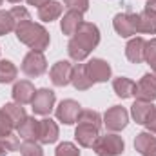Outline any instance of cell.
I'll use <instances>...</instances> for the list:
<instances>
[{
    "label": "cell",
    "instance_id": "6da1fadb",
    "mask_svg": "<svg viewBox=\"0 0 156 156\" xmlns=\"http://www.w3.org/2000/svg\"><path fill=\"white\" fill-rule=\"evenodd\" d=\"M100 42V31L94 24L89 22H82V26L78 27V31L73 35V38L69 42V55L73 60L82 62L87 58V55L98 45Z\"/></svg>",
    "mask_w": 156,
    "mask_h": 156
},
{
    "label": "cell",
    "instance_id": "7a4b0ae2",
    "mask_svg": "<svg viewBox=\"0 0 156 156\" xmlns=\"http://www.w3.org/2000/svg\"><path fill=\"white\" fill-rule=\"evenodd\" d=\"M15 33H16V37H18L20 42H24L26 45H29L33 51H40L42 53L49 45V33L42 26L31 22V18L16 24Z\"/></svg>",
    "mask_w": 156,
    "mask_h": 156
},
{
    "label": "cell",
    "instance_id": "3957f363",
    "mask_svg": "<svg viewBox=\"0 0 156 156\" xmlns=\"http://www.w3.org/2000/svg\"><path fill=\"white\" fill-rule=\"evenodd\" d=\"M94 153L98 156H118L123 153V140L116 134H105L98 136V140L93 145Z\"/></svg>",
    "mask_w": 156,
    "mask_h": 156
},
{
    "label": "cell",
    "instance_id": "277c9868",
    "mask_svg": "<svg viewBox=\"0 0 156 156\" xmlns=\"http://www.w3.org/2000/svg\"><path fill=\"white\" fill-rule=\"evenodd\" d=\"M113 24L120 37H133L138 33V13H120Z\"/></svg>",
    "mask_w": 156,
    "mask_h": 156
},
{
    "label": "cell",
    "instance_id": "5b68a950",
    "mask_svg": "<svg viewBox=\"0 0 156 156\" xmlns=\"http://www.w3.org/2000/svg\"><path fill=\"white\" fill-rule=\"evenodd\" d=\"M45 69H47V62L40 51H31L26 55V58L22 62V71L27 76H40L45 73Z\"/></svg>",
    "mask_w": 156,
    "mask_h": 156
},
{
    "label": "cell",
    "instance_id": "8992f818",
    "mask_svg": "<svg viewBox=\"0 0 156 156\" xmlns=\"http://www.w3.org/2000/svg\"><path fill=\"white\" fill-rule=\"evenodd\" d=\"M83 67H85L87 78H89L93 83H96V82H105V80H109V76H111V67H109V64L104 62V60H100V58L89 60L87 64H83Z\"/></svg>",
    "mask_w": 156,
    "mask_h": 156
},
{
    "label": "cell",
    "instance_id": "52a82bcc",
    "mask_svg": "<svg viewBox=\"0 0 156 156\" xmlns=\"http://www.w3.org/2000/svg\"><path fill=\"white\" fill-rule=\"evenodd\" d=\"M134 96L142 102L156 100V75H151V73L144 75L134 87Z\"/></svg>",
    "mask_w": 156,
    "mask_h": 156
},
{
    "label": "cell",
    "instance_id": "ba28073f",
    "mask_svg": "<svg viewBox=\"0 0 156 156\" xmlns=\"http://www.w3.org/2000/svg\"><path fill=\"white\" fill-rule=\"evenodd\" d=\"M127 122H129V113L120 105L107 109V113L104 115V123L109 131H122L127 125Z\"/></svg>",
    "mask_w": 156,
    "mask_h": 156
},
{
    "label": "cell",
    "instance_id": "9c48e42d",
    "mask_svg": "<svg viewBox=\"0 0 156 156\" xmlns=\"http://www.w3.org/2000/svg\"><path fill=\"white\" fill-rule=\"evenodd\" d=\"M31 105H33V111L37 115H49L53 105H55V93L49 89H40L35 93Z\"/></svg>",
    "mask_w": 156,
    "mask_h": 156
},
{
    "label": "cell",
    "instance_id": "30bf717a",
    "mask_svg": "<svg viewBox=\"0 0 156 156\" xmlns=\"http://www.w3.org/2000/svg\"><path fill=\"white\" fill-rule=\"evenodd\" d=\"M98 131L100 127L96 125H91V123H78L76 131H75V136H76L78 144L82 147H93L94 142L98 140Z\"/></svg>",
    "mask_w": 156,
    "mask_h": 156
},
{
    "label": "cell",
    "instance_id": "8fae6325",
    "mask_svg": "<svg viewBox=\"0 0 156 156\" xmlns=\"http://www.w3.org/2000/svg\"><path fill=\"white\" fill-rule=\"evenodd\" d=\"M80 111H82V109H80L78 102H75V100H64V102L56 107V118H58L60 122L71 125V123L76 122Z\"/></svg>",
    "mask_w": 156,
    "mask_h": 156
},
{
    "label": "cell",
    "instance_id": "7c38bea8",
    "mask_svg": "<svg viewBox=\"0 0 156 156\" xmlns=\"http://www.w3.org/2000/svg\"><path fill=\"white\" fill-rule=\"evenodd\" d=\"M35 87H33V83L31 82H27V80H22V82H16L15 83V87H13V98H15V102L16 104H20V105H26V104H31L33 102V98H35Z\"/></svg>",
    "mask_w": 156,
    "mask_h": 156
},
{
    "label": "cell",
    "instance_id": "4fadbf2b",
    "mask_svg": "<svg viewBox=\"0 0 156 156\" xmlns=\"http://www.w3.org/2000/svg\"><path fill=\"white\" fill-rule=\"evenodd\" d=\"M71 75H73V67L69 62H56L51 69V80L58 87L67 85L71 82Z\"/></svg>",
    "mask_w": 156,
    "mask_h": 156
},
{
    "label": "cell",
    "instance_id": "5bb4252c",
    "mask_svg": "<svg viewBox=\"0 0 156 156\" xmlns=\"http://www.w3.org/2000/svg\"><path fill=\"white\" fill-rule=\"evenodd\" d=\"M134 147L142 156H156V136L151 133H140L134 140Z\"/></svg>",
    "mask_w": 156,
    "mask_h": 156
},
{
    "label": "cell",
    "instance_id": "9a60e30c",
    "mask_svg": "<svg viewBox=\"0 0 156 156\" xmlns=\"http://www.w3.org/2000/svg\"><path fill=\"white\" fill-rule=\"evenodd\" d=\"M38 134H40V120L26 118L18 127V136L24 138V140L35 142V140H38Z\"/></svg>",
    "mask_w": 156,
    "mask_h": 156
},
{
    "label": "cell",
    "instance_id": "2e32d148",
    "mask_svg": "<svg viewBox=\"0 0 156 156\" xmlns=\"http://www.w3.org/2000/svg\"><path fill=\"white\" fill-rule=\"evenodd\" d=\"M82 22H83V16H82L80 11H75V9L67 11L64 15V18H62V31H64V35H75L78 31V27L82 26Z\"/></svg>",
    "mask_w": 156,
    "mask_h": 156
},
{
    "label": "cell",
    "instance_id": "e0dca14e",
    "mask_svg": "<svg viewBox=\"0 0 156 156\" xmlns=\"http://www.w3.org/2000/svg\"><path fill=\"white\" fill-rule=\"evenodd\" d=\"M58 138V127L51 118H44L40 120V134L38 140L42 144H53Z\"/></svg>",
    "mask_w": 156,
    "mask_h": 156
},
{
    "label": "cell",
    "instance_id": "ac0fdd59",
    "mask_svg": "<svg viewBox=\"0 0 156 156\" xmlns=\"http://www.w3.org/2000/svg\"><path fill=\"white\" fill-rule=\"evenodd\" d=\"M154 109L156 107L153 105V102H142V100H136V102L133 104V107H131V113H133V118L136 120V123L145 125L147 118L153 115Z\"/></svg>",
    "mask_w": 156,
    "mask_h": 156
},
{
    "label": "cell",
    "instance_id": "d6986e66",
    "mask_svg": "<svg viewBox=\"0 0 156 156\" xmlns=\"http://www.w3.org/2000/svg\"><path fill=\"white\" fill-rule=\"evenodd\" d=\"M144 49H145V40L133 38L125 47V55L133 64H140V62H144Z\"/></svg>",
    "mask_w": 156,
    "mask_h": 156
},
{
    "label": "cell",
    "instance_id": "ffe728a7",
    "mask_svg": "<svg viewBox=\"0 0 156 156\" xmlns=\"http://www.w3.org/2000/svg\"><path fill=\"white\" fill-rule=\"evenodd\" d=\"M138 33H156V13L154 11H142L138 13Z\"/></svg>",
    "mask_w": 156,
    "mask_h": 156
},
{
    "label": "cell",
    "instance_id": "44dd1931",
    "mask_svg": "<svg viewBox=\"0 0 156 156\" xmlns=\"http://www.w3.org/2000/svg\"><path fill=\"white\" fill-rule=\"evenodd\" d=\"M60 15H62V5L58 2L49 0V2H45L44 5L38 7V16H40V20H44V22H51V20L58 18Z\"/></svg>",
    "mask_w": 156,
    "mask_h": 156
},
{
    "label": "cell",
    "instance_id": "7402d4cb",
    "mask_svg": "<svg viewBox=\"0 0 156 156\" xmlns=\"http://www.w3.org/2000/svg\"><path fill=\"white\" fill-rule=\"evenodd\" d=\"M71 82H73V85L76 87L78 91H85V89H89V87L93 85V82H91V80L87 78V75H85V67H83V64H78L76 67H73Z\"/></svg>",
    "mask_w": 156,
    "mask_h": 156
},
{
    "label": "cell",
    "instance_id": "603a6c76",
    "mask_svg": "<svg viewBox=\"0 0 156 156\" xmlns=\"http://www.w3.org/2000/svg\"><path fill=\"white\" fill-rule=\"evenodd\" d=\"M113 87H115V93H116L120 98H129V96L134 94L136 83H134L133 80H129V78L120 76V78H116V80L113 82Z\"/></svg>",
    "mask_w": 156,
    "mask_h": 156
},
{
    "label": "cell",
    "instance_id": "cb8c5ba5",
    "mask_svg": "<svg viewBox=\"0 0 156 156\" xmlns=\"http://www.w3.org/2000/svg\"><path fill=\"white\" fill-rule=\"evenodd\" d=\"M4 111L7 113V116L11 118V122H13V125L18 129L20 127V123L26 120V111H24V107L20 105V104H5L4 105Z\"/></svg>",
    "mask_w": 156,
    "mask_h": 156
},
{
    "label": "cell",
    "instance_id": "d4e9b609",
    "mask_svg": "<svg viewBox=\"0 0 156 156\" xmlns=\"http://www.w3.org/2000/svg\"><path fill=\"white\" fill-rule=\"evenodd\" d=\"M16 78V67L9 60H0V83H9Z\"/></svg>",
    "mask_w": 156,
    "mask_h": 156
},
{
    "label": "cell",
    "instance_id": "484cf974",
    "mask_svg": "<svg viewBox=\"0 0 156 156\" xmlns=\"http://www.w3.org/2000/svg\"><path fill=\"white\" fill-rule=\"evenodd\" d=\"M76 122L78 123H91V125H96V127H100V123H102L100 122V115L96 111H89V109H82Z\"/></svg>",
    "mask_w": 156,
    "mask_h": 156
},
{
    "label": "cell",
    "instance_id": "4316f807",
    "mask_svg": "<svg viewBox=\"0 0 156 156\" xmlns=\"http://www.w3.org/2000/svg\"><path fill=\"white\" fill-rule=\"evenodd\" d=\"M16 27L15 18L11 16L9 11H0V35H5L9 31H13Z\"/></svg>",
    "mask_w": 156,
    "mask_h": 156
},
{
    "label": "cell",
    "instance_id": "83f0119b",
    "mask_svg": "<svg viewBox=\"0 0 156 156\" xmlns=\"http://www.w3.org/2000/svg\"><path fill=\"white\" fill-rule=\"evenodd\" d=\"M13 129H15V125H13L11 118L7 116V113L4 109H0V138L13 134Z\"/></svg>",
    "mask_w": 156,
    "mask_h": 156
},
{
    "label": "cell",
    "instance_id": "f1b7e54d",
    "mask_svg": "<svg viewBox=\"0 0 156 156\" xmlns=\"http://www.w3.org/2000/svg\"><path fill=\"white\" fill-rule=\"evenodd\" d=\"M20 153H22V156H44L42 147L37 142H29V140H26L20 145Z\"/></svg>",
    "mask_w": 156,
    "mask_h": 156
},
{
    "label": "cell",
    "instance_id": "f546056e",
    "mask_svg": "<svg viewBox=\"0 0 156 156\" xmlns=\"http://www.w3.org/2000/svg\"><path fill=\"white\" fill-rule=\"evenodd\" d=\"M56 156H80V153H78V149L73 145V144L64 142V144L58 145V149H56Z\"/></svg>",
    "mask_w": 156,
    "mask_h": 156
},
{
    "label": "cell",
    "instance_id": "4dcf8cb0",
    "mask_svg": "<svg viewBox=\"0 0 156 156\" xmlns=\"http://www.w3.org/2000/svg\"><path fill=\"white\" fill-rule=\"evenodd\" d=\"M0 142H2V145L5 147V151H7V153H11V151H16V149H20V142H18V138H16L15 134L4 136V138H0Z\"/></svg>",
    "mask_w": 156,
    "mask_h": 156
},
{
    "label": "cell",
    "instance_id": "1f68e13d",
    "mask_svg": "<svg viewBox=\"0 0 156 156\" xmlns=\"http://www.w3.org/2000/svg\"><path fill=\"white\" fill-rule=\"evenodd\" d=\"M9 13H11V16L15 18V22H16V24L24 22V20H29V13L26 11V7H20V5H16V7H13Z\"/></svg>",
    "mask_w": 156,
    "mask_h": 156
},
{
    "label": "cell",
    "instance_id": "d6a6232c",
    "mask_svg": "<svg viewBox=\"0 0 156 156\" xmlns=\"http://www.w3.org/2000/svg\"><path fill=\"white\" fill-rule=\"evenodd\" d=\"M64 4L69 5V7L75 9V11L83 13V11L87 9V5H89V0H64Z\"/></svg>",
    "mask_w": 156,
    "mask_h": 156
},
{
    "label": "cell",
    "instance_id": "836d02e7",
    "mask_svg": "<svg viewBox=\"0 0 156 156\" xmlns=\"http://www.w3.org/2000/svg\"><path fill=\"white\" fill-rule=\"evenodd\" d=\"M156 55V40H149L145 42V49H144V60H151Z\"/></svg>",
    "mask_w": 156,
    "mask_h": 156
},
{
    "label": "cell",
    "instance_id": "e575fe53",
    "mask_svg": "<svg viewBox=\"0 0 156 156\" xmlns=\"http://www.w3.org/2000/svg\"><path fill=\"white\" fill-rule=\"evenodd\" d=\"M145 125H147V129H149L151 133H156V109L153 111V115H151V116L147 118Z\"/></svg>",
    "mask_w": 156,
    "mask_h": 156
},
{
    "label": "cell",
    "instance_id": "d590c367",
    "mask_svg": "<svg viewBox=\"0 0 156 156\" xmlns=\"http://www.w3.org/2000/svg\"><path fill=\"white\" fill-rule=\"evenodd\" d=\"M145 9L154 11V13H156V0H147V7H145Z\"/></svg>",
    "mask_w": 156,
    "mask_h": 156
},
{
    "label": "cell",
    "instance_id": "8d00e7d4",
    "mask_svg": "<svg viewBox=\"0 0 156 156\" xmlns=\"http://www.w3.org/2000/svg\"><path fill=\"white\" fill-rule=\"evenodd\" d=\"M27 2H29V4H31V5H44V4H45V2H49V0H27Z\"/></svg>",
    "mask_w": 156,
    "mask_h": 156
},
{
    "label": "cell",
    "instance_id": "74e56055",
    "mask_svg": "<svg viewBox=\"0 0 156 156\" xmlns=\"http://www.w3.org/2000/svg\"><path fill=\"white\" fill-rule=\"evenodd\" d=\"M149 64H151V67H153V71H154V75H156V55L149 60Z\"/></svg>",
    "mask_w": 156,
    "mask_h": 156
},
{
    "label": "cell",
    "instance_id": "f35d334b",
    "mask_svg": "<svg viewBox=\"0 0 156 156\" xmlns=\"http://www.w3.org/2000/svg\"><path fill=\"white\" fill-rule=\"evenodd\" d=\"M5 153H7V151H5V147L2 145V142H0V156H2V154H5Z\"/></svg>",
    "mask_w": 156,
    "mask_h": 156
},
{
    "label": "cell",
    "instance_id": "ab89813d",
    "mask_svg": "<svg viewBox=\"0 0 156 156\" xmlns=\"http://www.w3.org/2000/svg\"><path fill=\"white\" fill-rule=\"evenodd\" d=\"M9 2H20V0H9Z\"/></svg>",
    "mask_w": 156,
    "mask_h": 156
},
{
    "label": "cell",
    "instance_id": "60d3db41",
    "mask_svg": "<svg viewBox=\"0 0 156 156\" xmlns=\"http://www.w3.org/2000/svg\"><path fill=\"white\" fill-rule=\"evenodd\" d=\"M0 4H2V0H0Z\"/></svg>",
    "mask_w": 156,
    "mask_h": 156
}]
</instances>
